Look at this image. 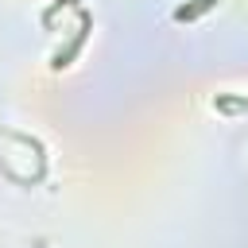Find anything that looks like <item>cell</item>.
Returning a JSON list of instances; mask_svg holds the SVG:
<instances>
[{
  "mask_svg": "<svg viewBox=\"0 0 248 248\" xmlns=\"http://www.w3.org/2000/svg\"><path fill=\"white\" fill-rule=\"evenodd\" d=\"M209 8H217V0H194V4H182V8L174 12V19H178V23H190V19L205 16Z\"/></svg>",
  "mask_w": 248,
  "mask_h": 248,
  "instance_id": "cell-1",
  "label": "cell"
},
{
  "mask_svg": "<svg viewBox=\"0 0 248 248\" xmlns=\"http://www.w3.org/2000/svg\"><path fill=\"white\" fill-rule=\"evenodd\" d=\"M85 27H89V19H81V31L74 35V43H70L66 50H58V54H54V66H58V70H62V66H70V58L81 50V43H85Z\"/></svg>",
  "mask_w": 248,
  "mask_h": 248,
  "instance_id": "cell-2",
  "label": "cell"
}]
</instances>
